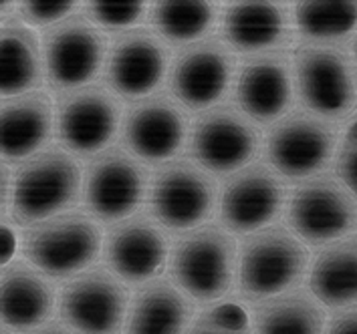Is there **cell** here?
<instances>
[{"instance_id": "cell-14", "label": "cell", "mask_w": 357, "mask_h": 334, "mask_svg": "<svg viewBox=\"0 0 357 334\" xmlns=\"http://www.w3.org/2000/svg\"><path fill=\"white\" fill-rule=\"evenodd\" d=\"M132 304L130 288L107 268L95 266L65 282L59 316L79 334H123Z\"/></svg>"}, {"instance_id": "cell-27", "label": "cell", "mask_w": 357, "mask_h": 334, "mask_svg": "<svg viewBox=\"0 0 357 334\" xmlns=\"http://www.w3.org/2000/svg\"><path fill=\"white\" fill-rule=\"evenodd\" d=\"M327 320L325 306L307 288L250 306L255 334H325Z\"/></svg>"}, {"instance_id": "cell-4", "label": "cell", "mask_w": 357, "mask_h": 334, "mask_svg": "<svg viewBox=\"0 0 357 334\" xmlns=\"http://www.w3.org/2000/svg\"><path fill=\"white\" fill-rule=\"evenodd\" d=\"M101 225L73 209L26 228L20 234V254L51 282H69L93 268L103 254Z\"/></svg>"}, {"instance_id": "cell-5", "label": "cell", "mask_w": 357, "mask_h": 334, "mask_svg": "<svg viewBox=\"0 0 357 334\" xmlns=\"http://www.w3.org/2000/svg\"><path fill=\"white\" fill-rule=\"evenodd\" d=\"M222 187L190 157H176L151 175L148 212L169 234H186L206 225L220 209Z\"/></svg>"}, {"instance_id": "cell-24", "label": "cell", "mask_w": 357, "mask_h": 334, "mask_svg": "<svg viewBox=\"0 0 357 334\" xmlns=\"http://www.w3.org/2000/svg\"><path fill=\"white\" fill-rule=\"evenodd\" d=\"M47 79L43 40L17 17L2 20L0 29V93L2 99L40 91Z\"/></svg>"}, {"instance_id": "cell-18", "label": "cell", "mask_w": 357, "mask_h": 334, "mask_svg": "<svg viewBox=\"0 0 357 334\" xmlns=\"http://www.w3.org/2000/svg\"><path fill=\"white\" fill-rule=\"evenodd\" d=\"M169 252L168 232L151 218L150 212H137L126 222L109 228L103 244L105 268L128 288H142L160 278L168 266Z\"/></svg>"}, {"instance_id": "cell-35", "label": "cell", "mask_w": 357, "mask_h": 334, "mask_svg": "<svg viewBox=\"0 0 357 334\" xmlns=\"http://www.w3.org/2000/svg\"><path fill=\"white\" fill-rule=\"evenodd\" d=\"M33 334H79L75 333L73 328H69L65 322H61V320H51L49 324H45L43 328H38L37 333Z\"/></svg>"}, {"instance_id": "cell-19", "label": "cell", "mask_w": 357, "mask_h": 334, "mask_svg": "<svg viewBox=\"0 0 357 334\" xmlns=\"http://www.w3.org/2000/svg\"><path fill=\"white\" fill-rule=\"evenodd\" d=\"M295 97V53L248 56L241 63L234 85L236 107L259 127H271L287 117Z\"/></svg>"}, {"instance_id": "cell-9", "label": "cell", "mask_w": 357, "mask_h": 334, "mask_svg": "<svg viewBox=\"0 0 357 334\" xmlns=\"http://www.w3.org/2000/svg\"><path fill=\"white\" fill-rule=\"evenodd\" d=\"M261 127L234 105H218L192 121L188 155L216 180L252 166L263 151Z\"/></svg>"}, {"instance_id": "cell-21", "label": "cell", "mask_w": 357, "mask_h": 334, "mask_svg": "<svg viewBox=\"0 0 357 334\" xmlns=\"http://www.w3.org/2000/svg\"><path fill=\"white\" fill-rule=\"evenodd\" d=\"M0 282L2 328L33 334L51 322L55 306H59V296L53 282L33 264L22 256L13 258L2 266Z\"/></svg>"}, {"instance_id": "cell-31", "label": "cell", "mask_w": 357, "mask_h": 334, "mask_svg": "<svg viewBox=\"0 0 357 334\" xmlns=\"http://www.w3.org/2000/svg\"><path fill=\"white\" fill-rule=\"evenodd\" d=\"M79 6L81 4L75 0H56V2L29 0V2H17L15 13H17V19L24 22L26 26L47 31L77 15Z\"/></svg>"}, {"instance_id": "cell-12", "label": "cell", "mask_w": 357, "mask_h": 334, "mask_svg": "<svg viewBox=\"0 0 357 334\" xmlns=\"http://www.w3.org/2000/svg\"><path fill=\"white\" fill-rule=\"evenodd\" d=\"M236 55L222 38L210 37L178 51L168 74L169 95L194 115H202L218 105L236 85Z\"/></svg>"}, {"instance_id": "cell-8", "label": "cell", "mask_w": 357, "mask_h": 334, "mask_svg": "<svg viewBox=\"0 0 357 334\" xmlns=\"http://www.w3.org/2000/svg\"><path fill=\"white\" fill-rule=\"evenodd\" d=\"M339 125L305 109H293L264 135L266 164L287 182L301 184L325 173L335 161Z\"/></svg>"}, {"instance_id": "cell-3", "label": "cell", "mask_w": 357, "mask_h": 334, "mask_svg": "<svg viewBox=\"0 0 357 334\" xmlns=\"http://www.w3.org/2000/svg\"><path fill=\"white\" fill-rule=\"evenodd\" d=\"M311 252L287 225L275 223L238 244V296L259 304L299 290L309 276Z\"/></svg>"}, {"instance_id": "cell-15", "label": "cell", "mask_w": 357, "mask_h": 334, "mask_svg": "<svg viewBox=\"0 0 357 334\" xmlns=\"http://www.w3.org/2000/svg\"><path fill=\"white\" fill-rule=\"evenodd\" d=\"M289 193L284 177L266 161H255L225 180L218 209L220 225L241 238L275 225L287 212Z\"/></svg>"}, {"instance_id": "cell-6", "label": "cell", "mask_w": 357, "mask_h": 334, "mask_svg": "<svg viewBox=\"0 0 357 334\" xmlns=\"http://www.w3.org/2000/svg\"><path fill=\"white\" fill-rule=\"evenodd\" d=\"M150 186L148 166L123 145H112L89 159L83 171V212L99 225L113 228L142 212Z\"/></svg>"}, {"instance_id": "cell-25", "label": "cell", "mask_w": 357, "mask_h": 334, "mask_svg": "<svg viewBox=\"0 0 357 334\" xmlns=\"http://www.w3.org/2000/svg\"><path fill=\"white\" fill-rule=\"evenodd\" d=\"M307 290L329 310L357 306V234L315 252Z\"/></svg>"}, {"instance_id": "cell-7", "label": "cell", "mask_w": 357, "mask_h": 334, "mask_svg": "<svg viewBox=\"0 0 357 334\" xmlns=\"http://www.w3.org/2000/svg\"><path fill=\"white\" fill-rule=\"evenodd\" d=\"M295 87L303 109L339 125L357 111V67L347 47L301 45Z\"/></svg>"}, {"instance_id": "cell-33", "label": "cell", "mask_w": 357, "mask_h": 334, "mask_svg": "<svg viewBox=\"0 0 357 334\" xmlns=\"http://www.w3.org/2000/svg\"><path fill=\"white\" fill-rule=\"evenodd\" d=\"M325 334H357V306H349L329 316Z\"/></svg>"}, {"instance_id": "cell-30", "label": "cell", "mask_w": 357, "mask_h": 334, "mask_svg": "<svg viewBox=\"0 0 357 334\" xmlns=\"http://www.w3.org/2000/svg\"><path fill=\"white\" fill-rule=\"evenodd\" d=\"M186 334H255L250 312L241 302L225 300L196 315Z\"/></svg>"}, {"instance_id": "cell-17", "label": "cell", "mask_w": 357, "mask_h": 334, "mask_svg": "<svg viewBox=\"0 0 357 334\" xmlns=\"http://www.w3.org/2000/svg\"><path fill=\"white\" fill-rule=\"evenodd\" d=\"M172 61V49L151 29L123 33L112 40L105 85L119 99L142 101L166 83Z\"/></svg>"}, {"instance_id": "cell-28", "label": "cell", "mask_w": 357, "mask_h": 334, "mask_svg": "<svg viewBox=\"0 0 357 334\" xmlns=\"http://www.w3.org/2000/svg\"><path fill=\"white\" fill-rule=\"evenodd\" d=\"M297 38L303 45L345 47L357 38V0H303L291 4Z\"/></svg>"}, {"instance_id": "cell-32", "label": "cell", "mask_w": 357, "mask_h": 334, "mask_svg": "<svg viewBox=\"0 0 357 334\" xmlns=\"http://www.w3.org/2000/svg\"><path fill=\"white\" fill-rule=\"evenodd\" d=\"M333 171L339 182L357 198V119L341 135Z\"/></svg>"}, {"instance_id": "cell-11", "label": "cell", "mask_w": 357, "mask_h": 334, "mask_svg": "<svg viewBox=\"0 0 357 334\" xmlns=\"http://www.w3.org/2000/svg\"><path fill=\"white\" fill-rule=\"evenodd\" d=\"M40 40L47 83L56 95L89 87L99 74L105 73L112 42L85 15L77 13L43 31Z\"/></svg>"}, {"instance_id": "cell-1", "label": "cell", "mask_w": 357, "mask_h": 334, "mask_svg": "<svg viewBox=\"0 0 357 334\" xmlns=\"http://www.w3.org/2000/svg\"><path fill=\"white\" fill-rule=\"evenodd\" d=\"M168 274L196 306L220 304L238 280V241L220 223L190 230L172 244Z\"/></svg>"}, {"instance_id": "cell-16", "label": "cell", "mask_w": 357, "mask_h": 334, "mask_svg": "<svg viewBox=\"0 0 357 334\" xmlns=\"http://www.w3.org/2000/svg\"><path fill=\"white\" fill-rule=\"evenodd\" d=\"M188 111L166 93H155L132 103L121 125L123 148L146 166H164L188 145Z\"/></svg>"}, {"instance_id": "cell-13", "label": "cell", "mask_w": 357, "mask_h": 334, "mask_svg": "<svg viewBox=\"0 0 357 334\" xmlns=\"http://www.w3.org/2000/svg\"><path fill=\"white\" fill-rule=\"evenodd\" d=\"M55 107L59 143L77 159H93L112 148L126 115L119 97L97 83L56 95Z\"/></svg>"}, {"instance_id": "cell-26", "label": "cell", "mask_w": 357, "mask_h": 334, "mask_svg": "<svg viewBox=\"0 0 357 334\" xmlns=\"http://www.w3.org/2000/svg\"><path fill=\"white\" fill-rule=\"evenodd\" d=\"M220 4L210 0H158L150 4V29L169 49H186L212 37Z\"/></svg>"}, {"instance_id": "cell-37", "label": "cell", "mask_w": 357, "mask_h": 334, "mask_svg": "<svg viewBox=\"0 0 357 334\" xmlns=\"http://www.w3.org/2000/svg\"><path fill=\"white\" fill-rule=\"evenodd\" d=\"M2 334H19V333H15V331H8V328H2Z\"/></svg>"}, {"instance_id": "cell-20", "label": "cell", "mask_w": 357, "mask_h": 334, "mask_svg": "<svg viewBox=\"0 0 357 334\" xmlns=\"http://www.w3.org/2000/svg\"><path fill=\"white\" fill-rule=\"evenodd\" d=\"M220 38L234 55L245 58L289 51L297 38L291 4L275 0L226 2Z\"/></svg>"}, {"instance_id": "cell-23", "label": "cell", "mask_w": 357, "mask_h": 334, "mask_svg": "<svg viewBox=\"0 0 357 334\" xmlns=\"http://www.w3.org/2000/svg\"><path fill=\"white\" fill-rule=\"evenodd\" d=\"M194 318L196 302L160 276L135 290L123 334H186Z\"/></svg>"}, {"instance_id": "cell-29", "label": "cell", "mask_w": 357, "mask_h": 334, "mask_svg": "<svg viewBox=\"0 0 357 334\" xmlns=\"http://www.w3.org/2000/svg\"><path fill=\"white\" fill-rule=\"evenodd\" d=\"M151 2H101L89 0L81 2V15L93 22L105 35H123L139 29L142 20L150 17Z\"/></svg>"}, {"instance_id": "cell-22", "label": "cell", "mask_w": 357, "mask_h": 334, "mask_svg": "<svg viewBox=\"0 0 357 334\" xmlns=\"http://www.w3.org/2000/svg\"><path fill=\"white\" fill-rule=\"evenodd\" d=\"M56 131V107L45 91L2 99L0 153L2 164H24L43 149L51 148Z\"/></svg>"}, {"instance_id": "cell-10", "label": "cell", "mask_w": 357, "mask_h": 334, "mask_svg": "<svg viewBox=\"0 0 357 334\" xmlns=\"http://www.w3.org/2000/svg\"><path fill=\"white\" fill-rule=\"evenodd\" d=\"M287 228L307 246L323 248L357 234V198L329 173L291 189L284 212Z\"/></svg>"}, {"instance_id": "cell-34", "label": "cell", "mask_w": 357, "mask_h": 334, "mask_svg": "<svg viewBox=\"0 0 357 334\" xmlns=\"http://www.w3.org/2000/svg\"><path fill=\"white\" fill-rule=\"evenodd\" d=\"M13 252H15V234L6 223H2V266L13 260Z\"/></svg>"}, {"instance_id": "cell-2", "label": "cell", "mask_w": 357, "mask_h": 334, "mask_svg": "<svg viewBox=\"0 0 357 334\" xmlns=\"http://www.w3.org/2000/svg\"><path fill=\"white\" fill-rule=\"evenodd\" d=\"M83 171L75 155L61 145L43 149L13 173L8 218L26 230L73 212L83 196Z\"/></svg>"}, {"instance_id": "cell-36", "label": "cell", "mask_w": 357, "mask_h": 334, "mask_svg": "<svg viewBox=\"0 0 357 334\" xmlns=\"http://www.w3.org/2000/svg\"><path fill=\"white\" fill-rule=\"evenodd\" d=\"M351 53H354V58H356V67H357V38H356V42H354V47H351Z\"/></svg>"}]
</instances>
